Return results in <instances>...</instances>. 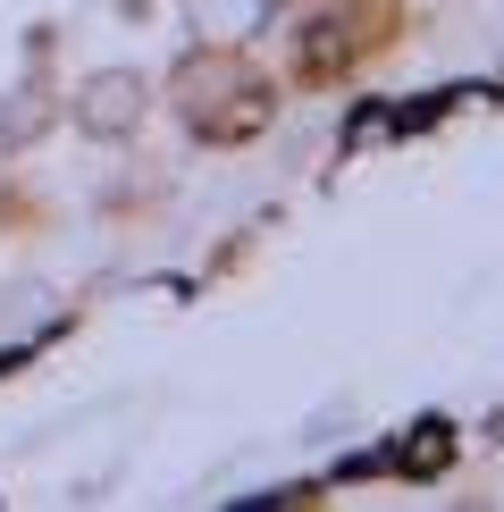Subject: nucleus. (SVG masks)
<instances>
[{"label":"nucleus","instance_id":"nucleus-1","mask_svg":"<svg viewBox=\"0 0 504 512\" xmlns=\"http://www.w3.org/2000/svg\"><path fill=\"white\" fill-rule=\"evenodd\" d=\"M135 118H143V76H126V68L93 76L76 93V126H84V135H126Z\"/></svg>","mask_w":504,"mask_h":512},{"label":"nucleus","instance_id":"nucleus-2","mask_svg":"<svg viewBox=\"0 0 504 512\" xmlns=\"http://www.w3.org/2000/svg\"><path fill=\"white\" fill-rule=\"evenodd\" d=\"M261 118H269V93H261V84H244V101H227L219 118H202V135H210V143H244Z\"/></svg>","mask_w":504,"mask_h":512}]
</instances>
